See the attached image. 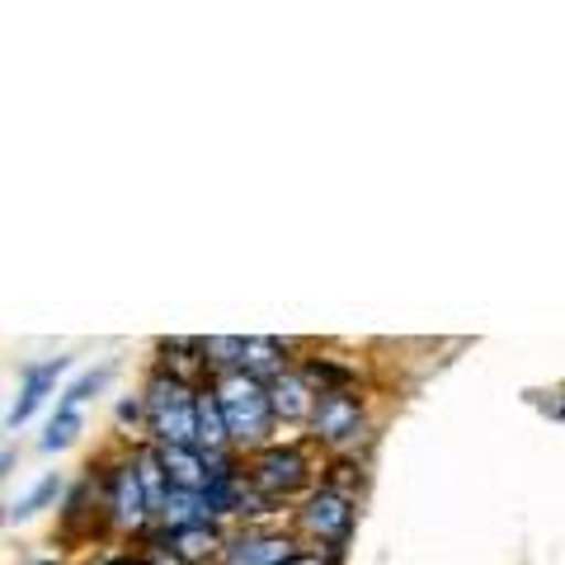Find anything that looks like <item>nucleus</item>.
<instances>
[{
  "instance_id": "9",
  "label": "nucleus",
  "mask_w": 565,
  "mask_h": 565,
  "mask_svg": "<svg viewBox=\"0 0 565 565\" xmlns=\"http://www.w3.org/2000/svg\"><path fill=\"white\" fill-rule=\"evenodd\" d=\"M274 411H278L282 419H307V415H316V401H311L307 377L282 373V377L274 382Z\"/></svg>"
},
{
  "instance_id": "11",
  "label": "nucleus",
  "mask_w": 565,
  "mask_h": 565,
  "mask_svg": "<svg viewBox=\"0 0 565 565\" xmlns=\"http://www.w3.org/2000/svg\"><path fill=\"white\" fill-rule=\"evenodd\" d=\"M226 438H232V429H226V415H222L217 396H203V401H199V448L217 452Z\"/></svg>"
},
{
  "instance_id": "16",
  "label": "nucleus",
  "mask_w": 565,
  "mask_h": 565,
  "mask_svg": "<svg viewBox=\"0 0 565 565\" xmlns=\"http://www.w3.org/2000/svg\"><path fill=\"white\" fill-rule=\"evenodd\" d=\"M288 565H321V561H288Z\"/></svg>"
},
{
  "instance_id": "5",
  "label": "nucleus",
  "mask_w": 565,
  "mask_h": 565,
  "mask_svg": "<svg viewBox=\"0 0 565 565\" xmlns=\"http://www.w3.org/2000/svg\"><path fill=\"white\" fill-rule=\"evenodd\" d=\"M349 523H353V509H349L344 494L321 490L307 504V527H311V533H321V537H330V542H340L349 533Z\"/></svg>"
},
{
  "instance_id": "15",
  "label": "nucleus",
  "mask_w": 565,
  "mask_h": 565,
  "mask_svg": "<svg viewBox=\"0 0 565 565\" xmlns=\"http://www.w3.org/2000/svg\"><path fill=\"white\" fill-rule=\"evenodd\" d=\"M62 490V481H57V476H47V481L43 486H33L29 494H24V500L20 504H14V519H24V514H33V509H39V504H47L52 500V494H57Z\"/></svg>"
},
{
  "instance_id": "3",
  "label": "nucleus",
  "mask_w": 565,
  "mask_h": 565,
  "mask_svg": "<svg viewBox=\"0 0 565 565\" xmlns=\"http://www.w3.org/2000/svg\"><path fill=\"white\" fill-rule=\"evenodd\" d=\"M255 481L269 490H297L307 481V457L297 448H269L255 462Z\"/></svg>"
},
{
  "instance_id": "10",
  "label": "nucleus",
  "mask_w": 565,
  "mask_h": 565,
  "mask_svg": "<svg viewBox=\"0 0 565 565\" xmlns=\"http://www.w3.org/2000/svg\"><path fill=\"white\" fill-rule=\"evenodd\" d=\"M226 565H288V542L282 537H241Z\"/></svg>"
},
{
  "instance_id": "4",
  "label": "nucleus",
  "mask_w": 565,
  "mask_h": 565,
  "mask_svg": "<svg viewBox=\"0 0 565 565\" xmlns=\"http://www.w3.org/2000/svg\"><path fill=\"white\" fill-rule=\"evenodd\" d=\"M316 434L330 438V444H340V438L359 434V405H353L344 392H326L321 401H316Z\"/></svg>"
},
{
  "instance_id": "12",
  "label": "nucleus",
  "mask_w": 565,
  "mask_h": 565,
  "mask_svg": "<svg viewBox=\"0 0 565 565\" xmlns=\"http://www.w3.org/2000/svg\"><path fill=\"white\" fill-rule=\"evenodd\" d=\"M76 434H81V411H76V405H57V415H52L47 434H43V448H47V452H52V448H66Z\"/></svg>"
},
{
  "instance_id": "8",
  "label": "nucleus",
  "mask_w": 565,
  "mask_h": 565,
  "mask_svg": "<svg viewBox=\"0 0 565 565\" xmlns=\"http://www.w3.org/2000/svg\"><path fill=\"white\" fill-rule=\"evenodd\" d=\"M147 504H151V500H147V486H141V471L122 467V471L114 476V500H109L114 519H118V523H141Z\"/></svg>"
},
{
  "instance_id": "14",
  "label": "nucleus",
  "mask_w": 565,
  "mask_h": 565,
  "mask_svg": "<svg viewBox=\"0 0 565 565\" xmlns=\"http://www.w3.org/2000/svg\"><path fill=\"white\" fill-rule=\"evenodd\" d=\"M174 537H180V552H184V556H203V552H212V542H217V537H212V527H207V523L184 527V533H174Z\"/></svg>"
},
{
  "instance_id": "7",
  "label": "nucleus",
  "mask_w": 565,
  "mask_h": 565,
  "mask_svg": "<svg viewBox=\"0 0 565 565\" xmlns=\"http://www.w3.org/2000/svg\"><path fill=\"white\" fill-rule=\"evenodd\" d=\"M161 467H166L170 490H207L212 481V471L203 467V457L193 448H161Z\"/></svg>"
},
{
  "instance_id": "13",
  "label": "nucleus",
  "mask_w": 565,
  "mask_h": 565,
  "mask_svg": "<svg viewBox=\"0 0 565 565\" xmlns=\"http://www.w3.org/2000/svg\"><path fill=\"white\" fill-rule=\"evenodd\" d=\"M282 344L278 340H245V373H278Z\"/></svg>"
},
{
  "instance_id": "6",
  "label": "nucleus",
  "mask_w": 565,
  "mask_h": 565,
  "mask_svg": "<svg viewBox=\"0 0 565 565\" xmlns=\"http://www.w3.org/2000/svg\"><path fill=\"white\" fill-rule=\"evenodd\" d=\"M57 373H62V359H52V363H43V367H29L24 386H20V401H14V411H10V429H20V424L47 401V392L57 386Z\"/></svg>"
},
{
  "instance_id": "2",
  "label": "nucleus",
  "mask_w": 565,
  "mask_h": 565,
  "mask_svg": "<svg viewBox=\"0 0 565 565\" xmlns=\"http://www.w3.org/2000/svg\"><path fill=\"white\" fill-rule=\"evenodd\" d=\"M217 405L226 415V429L241 444H259L269 434V415H274V396L250 377V373H232L217 386Z\"/></svg>"
},
{
  "instance_id": "1",
  "label": "nucleus",
  "mask_w": 565,
  "mask_h": 565,
  "mask_svg": "<svg viewBox=\"0 0 565 565\" xmlns=\"http://www.w3.org/2000/svg\"><path fill=\"white\" fill-rule=\"evenodd\" d=\"M147 415H151V429L166 448L199 444V405L189 401L180 377H156L147 386Z\"/></svg>"
}]
</instances>
